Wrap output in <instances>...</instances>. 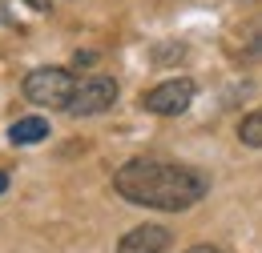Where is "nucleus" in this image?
Segmentation results:
<instances>
[{
	"label": "nucleus",
	"instance_id": "f257e3e1",
	"mask_svg": "<svg viewBox=\"0 0 262 253\" xmlns=\"http://www.w3.org/2000/svg\"><path fill=\"white\" fill-rule=\"evenodd\" d=\"M113 189L129 205L162 209V213H186L210 193V181H206V173H198L190 165L137 157L113 173Z\"/></svg>",
	"mask_w": 262,
	"mask_h": 253
},
{
	"label": "nucleus",
	"instance_id": "f03ea898",
	"mask_svg": "<svg viewBox=\"0 0 262 253\" xmlns=\"http://www.w3.org/2000/svg\"><path fill=\"white\" fill-rule=\"evenodd\" d=\"M73 93H77V77L69 72V68H57V64H49V68H33L29 77H25V96L40 105V109H69L73 105Z\"/></svg>",
	"mask_w": 262,
	"mask_h": 253
},
{
	"label": "nucleus",
	"instance_id": "7ed1b4c3",
	"mask_svg": "<svg viewBox=\"0 0 262 253\" xmlns=\"http://www.w3.org/2000/svg\"><path fill=\"white\" fill-rule=\"evenodd\" d=\"M190 105H194V81H186V77L162 81L158 89H149V93L141 96V109L154 113V117H178V113H186Z\"/></svg>",
	"mask_w": 262,
	"mask_h": 253
},
{
	"label": "nucleus",
	"instance_id": "20e7f679",
	"mask_svg": "<svg viewBox=\"0 0 262 253\" xmlns=\"http://www.w3.org/2000/svg\"><path fill=\"white\" fill-rule=\"evenodd\" d=\"M113 100H117V81L97 72V77L77 81V93H73L69 113H77V117H97L105 109H113Z\"/></svg>",
	"mask_w": 262,
	"mask_h": 253
},
{
	"label": "nucleus",
	"instance_id": "39448f33",
	"mask_svg": "<svg viewBox=\"0 0 262 253\" xmlns=\"http://www.w3.org/2000/svg\"><path fill=\"white\" fill-rule=\"evenodd\" d=\"M169 229L165 225H137L129 229L121 241H117V253H165L169 249Z\"/></svg>",
	"mask_w": 262,
	"mask_h": 253
},
{
	"label": "nucleus",
	"instance_id": "423d86ee",
	"mask_svg": "<svg viewBox=\"0 0 262 253\" xmlns=\"http://www.w3.org/2000/svg\"><path fill=\"white\" fill-rule=\"evenodd\" d=\"M45 137H49V121L45 117H20V121L8 125V141L12 145H36Z\"/></svg>",
	"mask_w": 262,
	"mask_h": 253
},
{
	"label": "nucleus",
	"instance_id": "0eeeda50",
	"mask_svg": "<svg viewBox=\"0 0 262 253\" xmlns=\"http://www.w3.org/2000/svg\"><path fill=\"white\" fill-rule=\"evenodd\" d=\"M238 141L250 145V149H262V109H254V113L242 117V125H238Z\"/></svg>",
	"mask_w": 262,
	"mask_h": 253
},
{
	"label": "nucleus",
	"instance_id": "6e6552de",
	"mask_svg": "<svg viewBox=\"0 0 262 253\" xmlns=\"http://www.w3.org/2000/svg\"><path fill=\"white\" fill-rule=\"evenodd\" d=\"M250 57H262V24L254 29V36H250V48H246Z\"/></svg>",
	"mask_w": 262,
	"mask_h": 253
},
{
	"label": "nucleus",
	"instance_id": "1a4fd4ad",
	"mask_svg": "<svg viewBox=\"0 0 262 253\" xmlns=\"http://www.w3.org/2000/svg\"><path fill=\"white\" fill-rule=\"evenodd\" d=\"M186 253H226V249H218V245H194V249H186Z\"/></svg>",
	"mask_w": 262,
	"mask_h": 253
},
{
	"label": "nucleus",
	"instance_id": "9d476101",
	"mask_svg": "<svg viewBox=\"0 0 262 253\" xmlns=\"http://www.w3.org/2000/svg\"><path fill=\"white\" fill-rule=\"evenodd\" d=\"M25 4H29V8H40V12H45V0H25Z\"/></svg>",
	"mask_w": 262,
	"mask_h": 253
},
{
	"label": "nucleus",
	"instance_id": "9b49d317",
	"mask_svg": "<svg viewBox=\"0 0 262 253\" xmlns=\"http://www.w3.org/2000/svg\"><path fill=\"white\" fill-rule=\"evenodd\" d=\"M4 185H8V177H4V173H0V193H4Z\"/></svg>",
	"mask_w": 262,
	"mask_h": 253
}]
</instances>
